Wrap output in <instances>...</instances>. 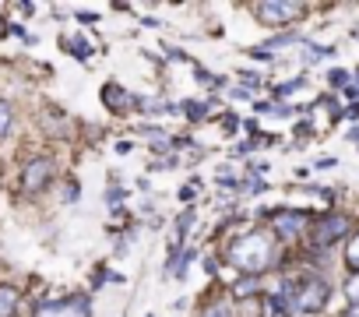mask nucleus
Listing matches in <instances>:
<instances>
[{
    "mask_svg": "<svg viewBox=\"0 0 359 317\" xmlns=\"http://www.w3.org/2000/svg\"><path fill=\"white\" fill-rule=\"evenodd\" d=\"M285 296H289V303H292L296 310H303V313H313V310H324L327 285H324L320 278L306 275L299 285H289V289H285Z\"/></svg>",
    "mask_w": 359,
    "mask_h": 317,
    "instance_id": "2",
    "label": "nucleus"
},
{
    "mask_svg": "<svg viewBox=\"0 0 359 317\" xmlns=\"http://www.w3.org/2000/svg\"><path fill=\"white\" fill-rule=\"evenodd\" d=\"M205 109H208L205 102H184V113H187L191 120H201V116H205Z\"/></svg>",
    "mask_w": 359,
    "mask_h": 317,
    "instance_id": "13",
    "label": "nucleus"
},
{
    "mask_svg": "<svg viewBox=\"0 0 359 317\" xmlns=\"http://www.w3.org/2000/svg\"><path fill=\"white\" fill-rule=\"evenodd\" d=\"M275 229H278L282 240H292V236H299V233L306 229V215H303V212H278Z\"/></svg>",
    "mask_w": 359,
    "mask_h": 317,
    "instance_id": "7",
    "label": "nucleus"
},
{
    "mask_svg": "<svg viewBox=\"0 0 359 317\" xmlns=\"http://www.w3.org/2000/svg\"><path fill=\"white\" fill-rule=\"evenodd\" d=\"M345 233H348V219L334 215V219H324V222L317 226L313 243H317V247H327V243H334V240H338V236H345Z\"/></svg>",
    "mask_w": 359,
    "mask_h": 317,
    "instance_id": "5",
    "label": "nucleus"
},
{
    "mask_svg": "<svg viewBox=\"0 0 359 317\" xmlns=\"http://www.w3.org/2000/svg\"><path fill=\"white\" fill-rule=\"evenodd\" d=\"M102 102H106L113 113H127V109L134 106V95L123 92L120 85H106V88H102Z\"/></svg>",
    "mask_w": 359,
    "mask_h": 317,
    "instance_id": "8",
    "label": "nucleus"
},
{
    "mask_svg": "<svg viewBox=\"0 0 359 317\" xmlns=\"http://www.w3.org/2000/svg\"><path fill=\"white\" fill-rule=\"evenodd\" d=\"M271 261H275V254H271V240L264 233H250L233 247V264L247 268L250 275H261L264 268H271Z\"/></svg>",
    "mask_w": 359,
    "mask_h": 317,
    "instance_id": "1",
    "label": "nucleus"
},
{
    "mask_svg": "<svg viewBox=\"0 0 359 317\" xmlns=\"http://www.w3.org/2000/svg\"><path fill=\"white\" fill-rule=\"evenodd\" d=\"M50 177H53V163H50V158H32V163L25 166V177H22V187H25V194H36V191H43V187L50 184Z\"/></svg>",
    "mask_w": 359,
    "mask_h": 317,
    "instance_id": "3",
    "label": "nucleus"
},
{
    "mask_svg": "<svg viewBox=\"0 0 359 317\" xmlns=\"http://www.w3.org/2000/svg\"><path fill=\"white\" fill-rule=\"evenodd\" d=\"M22 303V292L15 285H0V317H15Z\"/></svg>",
    "mask_w": 359,
    "mask_h": 317,
    "instance_id": "9",
    "label": "nucleus"
},
{
    "mask_svg": "<svg viewBox=\"0 0 359 317\" xmlns=\"http://www.w3.org/2000/svg\"><path fill=\"white\" fill-rule=\"evenodd\" d=\"M348 264L352 268H359V236L352 240V247H348Z\"/></svg>",
    "mask_w": 359,
    "mask_h": 317,
    "instance_id": "16",
    "label": "nucleus"
},
{
    "mask_svg": "<svg viewBox=\"0 0 359 317\" xmlns=\"http://www.w3.org/2000/svg\"><path fill=\"white\" fill-rule=\"evenodd\" d=\"M8 130H11V106L0 102V137H4Z\"/></svg>",
    "mask_w": 359,
    "mask_h": 317,
    "instance_id": "11",
    "label": "nucleus"
},
{
    "mask_svg": "<svg viewBox=\"0 0 359 317\" xmlns=\"http://www.w3.org/2000/svg\"><path fill=\"white\" fill-rule=\"evenodd\" d=\"M36 317H88V306L85 299H71V303H46L39 306Z\"/></svg>",
    "mask_w": 359,
    "mask_h": 317,
    "instance_id": "6",
    "label": "nucleus"
},
{
    "mask_svg": "<svg viewBox=\"0 0 359 317\" xmlns=\"http://www.w3.org/2000/svg\"><path fill=\"white\" fill-rule=\"evenodd\" d=\"M306 8L303 4H257V18L264 25H285L292 18H299Z\"/></svg>",
    "mask_w": 359,
    "mask_h": 317,
    "instance_id": "4",
    "label": "nucleus"
},
{
    "mask_svg": "<svg viewBox=\"0 0 359 317\" xmlns=\"http://www.w3.org/2000/svg\"><path fill=\"white\" fill-rule=\"evenodd\" d=\"M327 81H331V88H345L348 74H345V71H331V78H327Z\"/></svg>",
    "mask_w": 359,
    "mask_h": 317,
    "instance_id": "14",
    "label": "nucleus"
},
{
    "mask_svg": "<svg viewBox=\"0 0 359 317\" xmlns=\"http://www.w3.org/2000/svg\"><path fill=\"white\" fill-rule=\"evenodd\" d=\"M205 317H229V310H226L222 303H212V306L205 310Z\"/></svg>",
    "mask_w": 359,
    "mask_h": 317,
    "instance_id": "15",
    "label": "nucleus"
},
{
    "mask_svg": "<svg viewBox=\"0 0 359 317\" xmlns=\"http://www.w3.org/2000/svg\"><path fill=\"white\" fill-rule=\"evenodd\" d=\"M345 289H348V296H352V299H359V278H352Z\"/></svg>",
    "mask_w": 359,
    "mask_h": 317,
    "instance_id": "17",
    "label": "nucleus"
},
{
    "mask_svg": "<svg viewBox=\"0 0 359 317\" xmlns=\"http://www.w3.org/2000/svg\"><path fill=\"white\" fill-rule=\"evenodd\" d=\"M191 222H194V212H184V215H180V222H176V236H180V240H184V236H187V229H191Z\"/></svg>",
    "mask_w": 359,
    "mask_h": 317,
    "instance_id": "12",
    "label": "nucleus"
},
{
    "mask_svg": "<svg viewBox=\"0 0 359 317\" xmlns=\"http://www.w3.org/2000/svg\"><path fill=\"white\" fill-rule=\"evenodd\" d=\"M348 317H359V310H348Z\"/></svg>",
    "mask_w": 359,
    "mask_h": 317,
    "instance_id": "18",
    "label": "nucleus"
},
{
    "mask_svg": "<svg viewBox=\"0 0 359 317\" xmlns=\"http://www.w3.org/2000/svg\"><path fill=\"white\" fill-rule=\"evenodd\" d=\"M257 285H261V278H257V275H247L243 282H236L233 292H236V296H247V292H257Z\"/></svg>",
    "mask_w": 359,
    "mask_h": 317,
    "instance_id": "10",
    "label": "nucleus"
}]
</instances>
